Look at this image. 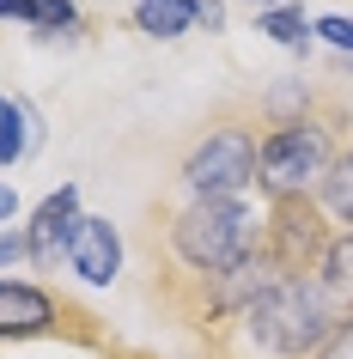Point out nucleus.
<instances>
[{"instance_id": "7", "label": "nucleus", "mask_w": 353, "mask_h": 359, "mask_svg": "<svg viewBox=\"0 0 353 359\" xmlns=\"http://www.w3.org/2000/svg\"><path fill=\"white\" fill-rule=\"evenodd\" d=\"M74 219H79V189L67 183V189L43 195V208L31 213V226H25V244H31V268H43V274H55L61 262H67V238H74Z\"/></svg>"}, {"instance_id": "18", "label": "nucleus", "mask_w": 353, "mask_h": 359, "mask_svg": "<svg viewBox=\"0 0 353 359\" xmlns=\"http://www.w3.org/2000/svg\"><path fill=\"white\" fill-rule=\"evenodd\" d=\"M195 25H201L207 37H213V31H225V6H220V0H201V6H195Z\"/></svg>"}, {"instance_id": "2", "label": "nucleus", "mask_w": 353, "mask_h": 359, "mask_svg": "<svg viewBox=\"0 0 353 359\" xmlns=\"http://www.w3.org/2000/svg\"><path fill=\"white\" fill-rule=\"evenodd\" d=\"M256 152H262V116L250 97H225L195 122L189 147L177 152V189L189 201H225L256 189Z\"/></svg>"}, {"instance_id": "12", "label": "nucleus", "mask_w": 353, "mask_h": 359, "mask_svg": "<svg viewBox=\"0 0 353 359\" xmlns=\"http://www.w3.org/2000/svg\"><path fill=\"white\" fill-rule=\"evenodd\" d=\"M317 201H323V213H329L341 231H353V140L341 147V158H335V170L323 177V189H317Z\"/></svg>"}, {"instance_id": "20", "label": "nucleus", "mask_w": 353, "mask_h": 359, "mask_svg": "<svg viewBox=\"0 0 353 359\" xmlns=\"http://www.w3.org/2000/svg\"><path fill=\"white\" fill-rule=\"evenodd\" d=\"M250 6H256V13H268V6H286V0H250Z\"/></svg>"}, {"instance_id": "17", "label": "nucleus", "mask_w": 353, "mask_h": 359, "mask_svg": "<svg viewBox=\"0 0 353 359\" xmlns=\"http://www.w3.org/2000/svg\"><path fill=\"white\" fill-rule=\"evenodd\" d=\"M13 262H31V244H25V231H0V268Z\"/></svg>"}, {"instance_id": "16", "label": "nucleus", "mask_w": 353, "mask_h": 359, "mask_svg": "<svg viewBox=\"0 0 353 359\" xmlns=\"http://www.w3.org/2000/svg\"><path fill=\"white\" fill-rule=\"evenodd\" d=\"M311 359H353V317H341L329 329V341H323V347H317Z\"/></svg>"}, {"instance_id": "5", "label": "nucleus", "mask_w": 353, "mask_h": 359, "mask_svg": "<svg viewBox=\"0 0 353 359\" xmlns=\"http://www.w3.org/2000/svg\"><path fill=\"white\" fill-rule=\"evenodd\" d=\"M98 341L92 317L43 280H0V341Z\"/></svg>"}, {"instance_id": "10", "label": "nucleus", "mask_w": 353, "mask_h": 359, "mask_svg": "<svg viewBox=\"0 0 353 359\" xmlns=\"http://www.w3.org/2000/svg\"><path fill=\"white\" fill-rule=\"evenodd\" d=\"M317 286H323V299H329L341 317H353V231H335L329 256L317 268Z\"/></svg>"}, {"instance_id": "9", "label": "nucleus", "mask_w": 353, "mask_h": 359, "mask_svg": "<svg viewBox=\"0 0 353 359\" xmlns=\"http://www.w3.org/2000/svg\"><path fill=\"white\" fill-rule=\"evenodd\" d=\"M195 6L201 0H134V31L140 37H159V43H171V37H183V31H195Z\"/></svg>"}, {"instance_id": "6", "label": "nucleus", "mask_w": 353, "mask_h": 359, "mask_svg": "<svg viewBox=\"0 0 353 359\" xmlns=\"http://www.w3.org/2000/svg\"><path fill=\"white\" fill-rule=\"evenodd\" d=\"M341 97H347V92H341L335 79H305V74H293V79H274V86L250 92V104H256L262 128H286V122H305V116L329 110V104H341Z\"/></svg>"}, {"instance_id": "3", "label": "nucleus", "mask_w": 353, "mask_h": 359, "mask_svg": "<svg viewBox=\"0 0 353 359\" xmlns=\"http://www.w3.org/2000/svg\"><path fill=\"white\" fill-rule=\"evenodd\" d=\"M347 140H353V97H341V104H329V110L305 116V122H286V128H262L256 195H262V201L317 195Z\"/></svg>"}, {"instance_id": "14", "label": "nucleus", "mask_w": 353, "mask_h": 359, "mask_svg": "<svg viewBox=\"0 0 353 359\" xmlns=\"http://www.w3.org/2000/svg\"><path fill=\"white\" fill-rule=\"evenodd\" d=\"M0 19L37 25V31H67V25H79V6L74 0H0Z\"/></svg>"}, {"instance_id": "8", "label": "nucleus", "mask_w": 353, "mask_h": 359, "mask_svg": "<svg viewBox=\"0 0 353 359\" xmlns=\"http://www.w3.org/2000/svg\"><path fill=\"white\" fill-rule=\"evenodd\" d=\"M67 268H74L86 286H110L116 274H122V238H116L110 219H98V213H79V219H74Z\"/></svg>"}, {"instance_id": "15", "label": "nucleus", "mask_w": 353, "mask_h": 359, "mask_svg": "<svg viewBox=\"0 0 353 359\" xmlns=\"http://www.w3.org/2000/svg\"><path fill=\"white\" fill-rule=\"evenodd\" d=\"M311 31H317V37H329L335 49H353V19H347V13H323V19H311Z\"/></svg>"}, {"instance_id": "13", "label": "nucleus", "mask_w": 353, "mask_h": 359, "mask_svg": "<svg viewBox=\"0 0 353 359\" xmlns=\"http://www.w3.org/2000/svg\"><path fill=\"white\" fill-rule=\"evenodd\" d=\"M31 147H37V122H31V110H25L19 97L0 92V165H19Z\"/></svg>"}, {"instance_id": "4", "label": "nucleus", "mask_w": 353, "mask_h": 359, "mask_svg": "<svg viewBox=\"0 0 353 359\" xmlns=\"http://www.w3.org/2000/svg\"><path fill=\"white\" fill-rule=\"evenodd\" d=\"M335 231L341 226L323 213L317 195H286V201H268V213H262V256L274 262L280 280H311L329 256Z\"/></svg>"}, {"instance_id": "1", "label": "nucleus", "mask_w": 353, "mask_h": 359, "mask_svg": "<svg viewBox=\"0 0 353 359\" xmlns=\"http://www.w3.org/2000/svg\"><path fill=\"white\" fill-rule=\"evenodd\" d=\"M262 250V213L250 208V195H225V201H159L147 219V292L183 280H207L238 268L244 256Z\"/></svg>"}, {"instance_id": "19", "label": "nucleus", "mask_w": 353, "mask_h": 359, "mask_svg": "<svg viewBox=\"0 0 353 359\" xmlns=\"http://www.w3.org/2000/svg\"><path fill=\"white\" fill-rule=\"evenodd\" d=\"M13 213H19V195H13V189H6V183H0V226H6Z\"/></svg>"}, {"instance_id": "11", "label": "nucleus", "mask_w": 353, "mask_h": 359, "mask_svg": "<svg viewBox=\"0 0 353 359\" xmlns=\"http://www.w3.org/2000/svg\"><path fill=\"white\" fill-rule=\"evenodd\" d=\"M256 31L268 43H280V49H293V55H311V19H305V6H268V13H256Z\"/></svg>"}]
</instances>
